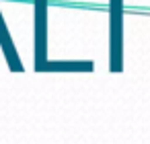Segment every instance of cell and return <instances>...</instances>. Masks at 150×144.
<instances>
[{"label": "cell", "mask_w": 150, "mask_h": 144, "mask_svg": "<svg viewBox=\"0 0 150 144\" xmlns=\"http://www.w3.org/2000/svg\"><path fill=\"white\" fill-rule=\"evenodd\" d=\"M109 70H123V0H109Z\"/></svg>", "instance_id": "cell-1"}, {"label": "cell", "mask_w": 150, "mask_h": 144, "mask_svg": "<svg viewBox=\"0 0 150 144\" xmlns=\"http://www.w3.org/2000/svg\"><path fill=\"white\" fill-rule=\"evenodd\" d=\"M35 9V72H41L47 62V0H33Z\"/></svg>", "instance_id": "cell-2"}, {"label": "cell", "mask_w": 150, "mask_h": 144, "mask_svg": "<svg viewBox=\"0 0 150 144\" xmlns=\"http://www.w3.org/2000/svg\"><path fill=\"white\" fill-rule=\"evenodd\" d=\"M0 48H2L4 58H6V62H8V68H11L13 72H23V70H25L23 64H21V58H19V54H17V48H15L13 39H11V33H8V29H6V23H4L2 13H0Z\"/></svg>", "instance_id": "cell-3"}, {"label": "cell", "mask_w": 150, "mask_h": 144, "mask_svg": "<svg viewBox=\"0 0 150 144\" xmlns=\"http://www.w3.org/2000/svg\"><path fill=\"white\" fill-rule=\"evenodd\" d=\"M95 64L91 60H76V62H66V60H56V62H45L41 72H93Z\"/></svg>", "instance_id": "cell-4"}]
</instances>
